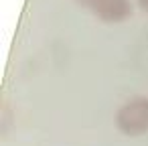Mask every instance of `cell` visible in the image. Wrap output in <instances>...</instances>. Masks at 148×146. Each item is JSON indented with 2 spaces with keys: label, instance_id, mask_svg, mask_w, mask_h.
<instances>
[{
  "label": "cell",
  "instance_id": "6da1fadb",
  "mask_svg": "<svg viewBox=\"0 0 148 146\" xmlns=\"http://www.w3.org/2000/svg\"><path fill=\"white\" fill-rule=\"evenodd\" d=\"M114 126L130 138L148 134V95H134L124 101L114 114Z\"/></svg>",
  "mask_w": 148,
  "mask_h": 146
},
{
  "label": "cell",
  "instance_id": "7a4b0ae2",
  "mask_svg": "<svg viewBox=\"0 0 148 146\" xmlns=\"http://www.w3.org/2000/svg\"><path fill=\"white\" fill-rule=\"evenodd\" d=\"M89 12L106 25H120L132 16V2L130 0H99Z\"/></svg>",
  "mask_w": 148,
  "mask_h": 146
},
{
  "label": "cell",
  "instance_id": "3957f363",
  "mask_svg": "<svg viewBox=\"0 0 148 146\" xmlns=\"http://www.w3.org/2000/svg\"><path fill=\"white\" fill-rule=\"evenodd\" d=\"M97 2H99V0H77V4H79L81 8H85V10H91Z\"/></svg>",
  "mask_w": 148,
  "mask_h": 146
},
{
  "label": "cell",
  "instance_id": "277c9868",
  "mask_svg": "<svg viewBox=\"0 0 148 146\" xmlns=\"http://www.w3.org/2000/svg\"><path fill=\"white\" fill-rule=\"evenodd\" d=\"M138 2V6H140V10H144L146 14H148V0H136Z\"/></svg>",
  "mask_w": 148,
  "mask_h": 146
}]
</instances>
